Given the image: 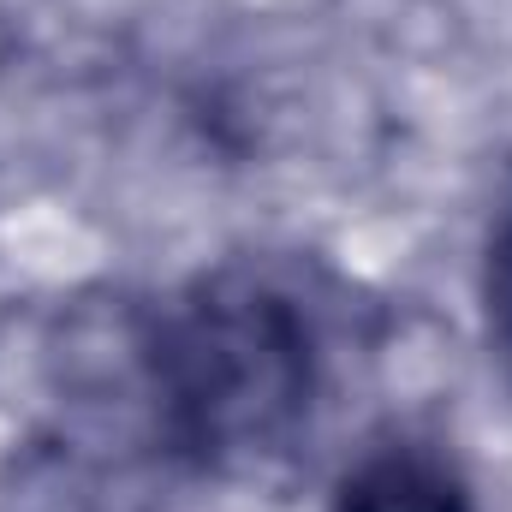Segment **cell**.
<instances>
[{
  "mask_svg": "<svg viewBox=\"0 0 512 512\" xmlns=\"http://www.w3.org/2000/svg\"><path fill=\"white\" fill-rule=\"evenodd\" d=\"M161 435L197 465H251L280 453L316 393V340L304 310L227 268L203 280L143 346Z\"/></svg>",
  "mask_w": 512,
  "mask_h": 512,
  "instance_id": "obj_1",
  "label": "cell"
},
{
  "mask_svg": "<svg viewBox=\"0 0 512 512\" xmlns=\"http://www.w3.org/2000/svg\"><path fill=\"white\" fill-rule=\"evenodd\" d=\"M334 512H477V495L429 447H376L340 477Z\"/></svg>",
  "mask_w": 512,
  "mask_h": 512,
  "instance_id": "obj_2",
  "label": "cell"
},
{
  "mask_svg": "<svg viewBox=\"0 0 512 512\" xmlns=\"http://www.w3.org/2000/svg\"><path fill=\"white\" fill-rule=\"evenodd\" d=\"M483 298H489V340L512 370V221L489 245V274H483Z\"/></svg>",
  "mask_w": 512,
  "mask_h": 512,
  "instance_id": "obj_3",
  "label": "cell"
}]
</instances>
